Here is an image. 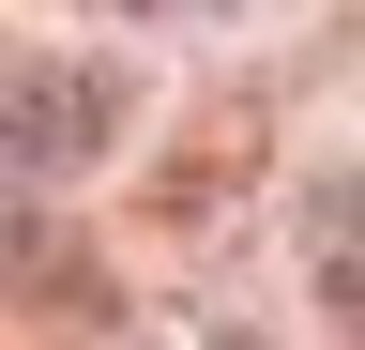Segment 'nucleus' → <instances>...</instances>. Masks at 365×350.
<instances>
[{"instance_id": "f257e3e1", "label": "nucleus", "mask_w": 365, "mask_h": 350, "mask_svg": "<svg viewBox=\"0 0 365 350\" xmlns=\"http://www.w3.org/2000/svg\"><path fill=\"white\" fill-rule=\"evenodd\" d=\"M107 138H122V76L107 61H0V198L76 183Z\"/></svg>"}, {"instance_id": "f03ea898", "label": "nucleus", "mask_w": 365, "mask_h": 350, "mask_svg": "<svg viewBox=\"0 0 365 350\" xmlns=\"http://www.w3.org/2000/svg\"><path fill=\"white\" fill-rule=\"evenodd\" d=\"M304 274H319V304L365 335V183H319V198H304Z\"/></svg>"}, {"instance_id": "7ed1b4c3", "label": "nucleus", "mask_w": 365, "mask_h": 350, "mask_svg": "<svg viewBox=\"0 0 365 350\" xmlns=\"http://www.w3.org/2000/svg\"><path fill=\"white\" fill-rule=\"evenodd\" d=\"M198 350H259V335H198Z\"/></svg>"}]
</instances>
